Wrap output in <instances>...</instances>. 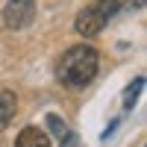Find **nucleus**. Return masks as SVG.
<instances>
[{"instance_id":"nucleus-1","label":"nucleus","mask_w":147,"mask_h":147,"mask_svg":"<svg viewBox=\"0 0 147 147\" xmlns=\"http://www.w3.org/2000/svg\"><path fill=\"white\" fill-rule=\"evenodd\" d=\"M97 68H100V56L91 44H77L65 50V56L59 59V68H56V77L62 85L68 88H85L94 77H97Z\"/></svg>"},{"instance_id":"nucleus-2","label":"nucleus","mask_w":147,"mask_h":147,"mask_svg":"<svg viewBox=\"0 0 147 147\" xmlns=\"http://www.w3.org/2000/svg\"><path fill=\"white\" fill-rule=\"evenodd\" d=\"M127 6H132V0H97V3L85 6L77 15V24H74V27H77V32L82 35V38H94V35Z\"/></svg>"},{"instance_id":"nucleus-3","label":"nucleus","mask_w":147,"mask_h":147,"mask_svg":"<svg viewBox=\"0 0 147 147\" xmlns=\"http://www.w3.org/2000/svg\"><path fill=\"white\" fill-rule=\"evenodd\" d=\"M32 15H35L32 0H12V3L3 9V24L9 30H21V27H27L32 21Z\"/></svg>"},{"instance_id":"nucleus-4","label":"nucleus","mask_w":147,"mask_h":147,"mask_svg":"<svg viewBox=\"0 0 147 147\" xmlns=\"http://www.w3.org/2000/svg\"><path fill=\"white\" fill-rule=\"evenodd\" d=\"M15 147H50V138L38 127H24L21 136L15 138Z\"/></svg>"},{"instance_id":"nucleus-5","label":"nucleus","mask_w":147,"mask_h":147,"mask_svg":"<svg viewBox=\"0 0 147 147\" xmlns=\"http://www.w3.org/2000/svg\"><path fill=\"white\" fill-rule=\"evenodd\" d=\"M47 129L53 132L59 138V147H77V138H74V132L68 129V124L59 115H47Z\"/></svg>"},{"instance_id":"nucleus-6","label":"nucleus","mask_w":147,"mask_h":147,"mask_svg":"<svg viewBox=\"0 0 147 147\" xmlns=\"http://www.w3.org/2000/svg\"><path fill=\"white\" fill-rule=\"evenodd\" d=\"M15 106H18L15 94H12V91H6V88H0V132L9 127L12 115H15Z\"/></svg>"},{"instance_id":"nucleus-7","label":"nucleus","mask_w":147,"mask_h":147,"mask_svg":"<svg viewBox=\"0 0 147 147\" xmlns=\"http://www.w3.org/2000/svg\"><path fill=\"white\" fill-rule=\"evenodd\" d=\"M141 85H144V77H138L136 82H129V88L124 91V109H132V103L138 100V91H141Z\"/></svg>"}]
</instances>
